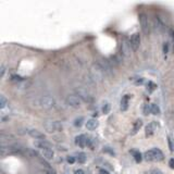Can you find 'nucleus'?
<instances>
[{"instance_id":"nucleus-23","label":"nucleus","mask_w":174,"mask_h":174,"mask_svg":"<svg viewBox=\"0 0 174 174\" xmlns=\"http://www.w3.org/2000/svg\"><path fill=\"white\" fill-rule=\"evenodd\" d=\"M5 103H7V99L4 98L3 95H1V96H0V108L3 109L4 105H5Z\"/></svg>"},{"instance_id":"nucleus-10","label":"nucleus","mask_w":174,"mask_h":174,"mask_svg":"<svg viewBox=\"0 0 174 174\" xmlns=\"http://www.w3.org/2000/svg\"><path fill=\"white\" fill-rule=\"evenodd\" d=\"M104 72L99 67V65L98 64H96L95 66H94V69H92V76H94V78H96V79H98V80H101L102 78H103V75H104Z\"/></svg>"},{"instance_id":"nucleus-33","label":"nucleus","mask_w":174,"mask_h":174,"mask_svg":"<svg viewBox=\"0 0 174 174\" xmlns=\"http://www.w3.org/2000/svg\"><path fill=\"white\" fill-rule=\"evenodd\" d=\"M75 174H85L83 170H76L75 171Z\"/></svg>"},{"instance_id":"nucleus-21","label":"nucleus","mask_w":174,"mask_h":174,"mask_svg":"<svg viewBox=\"0 0 174 174\" xmlns=\"http://www.w3.org/2000/svg\"><path fill=\"white\" fill-rule=\"evenodd\" d=\"M77 161L79 163H84L85 161H86V154L84 152H79L77 154Z\"/></svg>"},{"instance_id":"nucleus-6","label":"nucleus","mask_w":174,"mask_h":174,"mask_svg":"<svg viewBox=\"0 0 174 174\" xmlns=\"http://www.w3.org/2000/svg\"><path fill=\"white\" fill-rule=\"evenodd\" d=\"M75 92L77 94V97L79 99H83L84 101H89L90 100L89 94L87 92V90L85 88H83V87H77V88H75Z\"/></svg>"},{"instance_id":"nucleus-29","label":"nucleus","mask_w":174,"mask_h":174,"mask_svg":"<svg viewBox=\"0 0 174 174\" xmlns=\"http://www.w3.org/2000/svg\"><path fill=\"white\" fill-rule=\"evenodd\" d=\"M67 161H69V163H74L75 159H74L73 157H69V158H67Z\"/></svg>"},{"instance_id":"nucleus-7","label":"nucleus","mask_w":174,"mask_h":174,"mask_svg":"<svg viewBox=\"0 0 174 174\" xmlns=\"http://www.w3.org/2000/svg\"><path fill=\"white\" fill-rule=\"evenodd\" d=\"M89 141H90V138H88L86 135H79L75 138V144L79 147H85L86 145L88 146L89 145Z\"/></svg>"},{"instance_id":"nucleus-13","label":"nucleus","mask_w":174,"mask_h":174,"mask_svg":"<svg viewBox=\"0 0 174 174\" xmlns=\"http://www.w3.org/2000/svg\"><path fill=\"white\" fill-rule=\"evenodd\" d=\"M157 125H156V123H149L148 125L146 126V130H145V133H146V136L147 137H150V136H152V134L154 133V129H156Z\"/></svg>"},{"instance_id":"nucleus-31","label":"nucleus","mask_w":174,"mask_h":174,"mask_svg":"<svg viewBox=\"0 0 174 174\" xmlns=\"http://www.w3.org/2000/svg\"><path fill=\"white\" fill-rule=\"evenodd\" d=\"M3 73H4V66L1 65V70H0V75L3 76Z\"/></svg>"},{"instance_id":"nucleus-2","label":"nucleus","mask_w":174,"mask_h":174,"mask_svg":"<svg viewBox=\"0 0 174 174\" xmlns=\"http://www.w3.org/2000/svg\"><path fill=\"white\" fill-rule=\"evenodd\" d=\"M45 128L48 133H52L54 130H62V124L57 121H47L45 122Z\"/></svg>"},{"instance_id":"nucleus-19","label":"nucleus","mask_w":174,"mask_h":174,"mask_svg":"<svg viewBox=\"0 0 174 174\" xmlns=\"http://www.w3.org/2000/svg\"><path fill=\"white\" fill-rule=\"evenodd\" d=\"M24 153H26L28 157H37V152L34 150V149L25 148V149H24Z\"/></svg>"},{"instance_id":"nucleus-32","label":"nucleus","mask_w":174,"mask_h":174,"mask_svg":"<svg viewBox=\"0 0 174 174\" xmlns=\"http://www.w3.org/2000/svg\"><path fill=\"white\" fill-rule=\"evenodd\" d=\"M151 172H152V174H162L159 170H152Z\"/></svg>"},{"instance_id":"nucleus-3","label":"nucleus","mask_w":174,"mask_h":174,"mask_svg":"<svg viewBox=\"0 0 174 174\" xmlns=\"http://www.w3.org/2000/svg\"><path fill=\"white\" fill-rule=\"evenodd\" d=\"M97 64L99 65V67H100V69H101L105 74H108V75H111V74H113V72H112V66H111V64H110L105 59H99V60L97 61Z\"/></svg>"},{"instance_id":"nucleus-17","label":"nucleus","mask_w":174,"mask_h":174,"mask_svg":"<svg viewBox=\"0 0 174 174\" xmlns=\"http://www.w3.org/2000/svg\"><path fill=\"white\" fill-rule=\"evenodd\" d=\"M42 156L46 159H52L53 158V151L51 150V149H45V150H42Z\"/></svg>"},{"instance_id":"nucleus-4","label":"nucleus","mask_w":174,"mask_h":174,"mask_svg":"<svg viewBox=\"0 0 174 174\" xmlns=\"http://www.w3.org/2000/svg\"><path fill=\"white\" fill-rule=\"evenodd\" d=\"M139 21H140V26H141V30L144 34H148L149 33V23H148V16L145 14V13H141L140 14V17H139Z\"/></svg>"},{"instance_id":"nucleus-8","label":"nucleus","mask_w":174,"mask_h":174,"mask_svg":"<svg viewBox=\"0 0 174 174\" xmlns=\"http://www.w3.org/2000/svg\"><path fill=\"white\" fill-rule=\"evenodd\" d=\"M130 47H132V49L135 51L137 50L138 47H139V44H140V35L139 34H133L132 37H130Z\"/></svg>"},{"instance_id":"nucleus-16","label":"nucleus","mask_w":174,"mask_h":174,"mask_svg":"<svg viewBox=\"0 0 174 174\" xmlns=\"http://www.w3.org/2000/svg\"><path fill=\"white\" fill-rule=\"evenodd\" d=\"M128 100H129V95H125L122 100H121V110L122 111H126L128 107Z\"/></svg>"},{"instance_id":"nucleus-26","label":"nucleus","mask_w":174,"mask_h":174,"mask_svg":"<svg viewBox=\"0 0 174 174\" xmlns=\"http://www.w3.org/2000/svg\"><path fill=\"white\" fill-rule=\"evenodd\" d=\"M156 87H157V85L154 84V83H152V82H149L148 83V89H149V91H152L153 89H156Z\"/></svg>"},{"instance_id":"nucleus-20","label":"nucleus","mask_w":174,"mask_h":174,"mask_svg":"<svg viewBox=\"0 0 174 174\" xmlns=\"http://www.w3.org/2000/svg\"><path fill=\"white\" fill-rule=\"evenodd\" d=\"M130 153H133V156H134V158H135L136 162H140V161H141V153H140L139 151L130 150Z\"/></svg>"},{"instance_id":"nucleus-15","label":"nucleus","mask_w":174,"mask_h":174,"mask_svg":"<svg viewBox=\"0 0 174 174\" xmlns=\"http://www.w3.org/2000/svg\"><path fill=\"white\" fill-rule=\"evenodd\" d=\"M141 125H142V121H141L140 119L136 120V121H135V123H134V126H133L132 132H130V135H135V134L139 130V128L141 127Z\"/></svg>"},{"instance_id":"nucleus-12","label":"nucleus","mask_w":174,"mask_h":174,"mask_svg":"<svg viewBox=\"0 0 174 174\" xmlns=\"http://www.w3.org/2000/svg\"><path fill=\"white\" fill-rule=\"evenodd\" d=\"M34 145L36 147H38L40 149H42V150H45V149H51L52 145H51V142H49L45 139H42V140H38V141H35L34 142Z\"/></svg>"},{"instance_id":"nucleus-5","label":"nucleus","mask_w":174,"mask_h":174,"mask_svg":"<svg viewBox=\"0 0 174 174\" xmlns=\"http://www.w3.org/2000/svg\"><path fill=\"white\" fill-rule=\"evenodd\" d=\"M54 104V101L51 97L49 96H44L40 98V105L45 109H51Z\"/></svg>"},{"instance_id":"nucleus-34","label":"nucleus","mask_w":174,"mask_h":174,"mask_svg":"<svg viewBox=\"0 0 174 174\" xmlns=\"http://www.w3.org/2000/svg\"><path fill=\"white\" fill-rule=\"evenodd\" d=\"M100 174H110L108 171H105V170H103V169H101L100 170Z\"/></svg>"},{"instance_id":"nucleus-14","label":"nucleus","mask_w":174,"mask_h":174,"mask_svg":"<svg viewBox=\"0 0 174 174\" xmlns=\"http://www.w3.org/2000/svg\"><path fill=\"white\" fill-rule=\"evenodd\" d=\"M97 126H98V121L96 119H90L86 123V127L90 130H94L95 128H97Z\"/></svg>"},{"instance_id":"nucleus-25","label":"nucleus","mask_w":174,"mask_h":174,"mask_svg":"<svg viewBox=\"0 0 174 174\" xmlns=\"http://www.w3.org/2000/svg\"><path fill=\"white\" fill-rule=\"evenodd\" d=\"M150 112H151L150 107H149L148 104H145V105H144V114H145V115H148Z\"/></svg>"},{"instance_id":"nucleus-9","label":"nucleus","mask_w":174,"mask_h":174,"mask_svg":"<svg viewBox=\"0 0 174 174\" xmlns=\"http://www.w3.org/2000/svg\"><path fill=\"white\" fill-rule=\"evenodd\" d=\"M66 101L73 108H78L79 105H80V99L77 96H75V95L69 96V97H67V99H66Z\"/></svg>"},{"instance_id":"nucleus-35","label":"nucleus","mask_w":174,"mask_h":174,"mask_svg":"<svg viewBox=\"0 0 174 174\" xmlns=\"http://www.w3.org/2000/svg\"><path fill=\"white\" fill-rule=\"evenodd\" d=\"M173 113H174V111H173Z\"/></svg>"},{"instance_id":"nucleus-22","label":"nucleus","mask_w":174,"mask_h":174,"mask_svg":"<svg viewBox=\"0 0 174 174\" xmlns=\"http://www.w3.org/2000/svg\"><path fill=\"white\" fill-rule=\"evenodd\" d=\"M102 112L104 114H108L110 112V104L107 102V103H104L103 104V107H102Z\"/></svg>"},{"instance_id":"nucleus-30","label":"nucleus","mask_w":174,"mask_h":174,"mask_svg":"<svg viewBox=\"0 0 174 174\" xmlns=\"http://www.w3.org/2000/svg\"><path fill=\"white\" fill-rule=\"evenodd\" d=\"M169 164H170V167H172V169H174V159H171V160H170Z\"/></svg>"},{"instance_id":"nucleus-18","label":"nucleus","mask_w":174,"mask_h":174,"mask_svg":"<svg viewBox=\"0 0 174 174\" xmlns=\"http://www.w3.org/2000/svg\"><path fill=\"white\" fill-rule=\"evenodd\" d=\"M150 110H151V113L154 114V115L160 114V109H159V107H158L156 103H152V104L150 105Z\"/></svg>"},{"instance_id":"nucleus-28","label":"nucleus","mask_w":174,"mask_h":174,"mask_svg":"<svg viewBox=\"0 0 174 174\" xmlns=\"http://www.w3.org/2000/svg\"><path fill=\"white\" fill-rule=\"evenodd\" d=\"M167 50H169V45H167V42H165L164 45H163V52H164V53H166V52H167Z\"/></svg>"},{"instance_id":"nucleus-24","label":"nucleus","mask_w":174,"mask_h":174,"mask_svg":"<svg viewBox=\"0 0 174 174\" xmlns=\"http://www.w3.org/2000/svg\"><path fill=\"white\" fill-rule=\"evenodd\" d=\"M82 123H83V117H78V119H76L75 121H74V125L79 127L80 125H82Z\"/></svg>"},{"instance_id":"nucleus-1","label":"nucleus","mask_w":174,"mask_h":174,"mask_svg":"<svg viewBox=\"0 0 174 174\" xmlns=\"http://www.w3.org/2000/svg\"><path fill=\"white\" fill-rule=\"evenodd\" d=\"M145 158L147 161H161L164 159V156L160 149L153 148V149H150V150L146 151Z\"/></svg>"},{"instance_id":"nucleus-27","label":"nucleus","mask_w":174,"mask_h":174,"mask_svg":"<svg viewBox=\"0 0 174 174\" xmlns=\"http://www.w3.org/2000/svg\"><path fill=\"white\" fill-rule=\"evenodd\" d=\"M167 141H169V147H170V150L173 151L174 150V145L172 144V139L170 137H167Z\"/></svg>"},{"instance_id":"nucleus-11","label":"nucleus","mask_w":174,"mask_h":174,"mask_svg":"<svg viewBox=\"0 0 174 174\" xmlns=\"http://www.w3.org/2000/svg\"><path fill=\"white\" fill-rule=\"evenodd\" d=\"M28 135L30 136V137H33V138H37V139H40L42 140L44 138H45V134H42L41 132H39V130H37L35 128H30L28 129Z\"/></svg>"}]
</instances>
